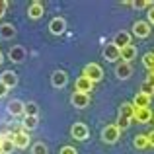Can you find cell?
Listing matches in <instances>:
<instances>
[{
	"label": "cell",
	"instance_id": "obj_1",
	"mask_svg": "<svg viewBox=\"0 0 154 154\" xmlns=\"http://www.w3.org/2000/svg\"><path fill=\"white\" fill-rule=\"evenodd\" d=\"M84 76H86V78H90L94 84L100 82V80H102V76H103L102 66H100V64H96V63L86 64V68H84Z\"/></svg>",
	"mask_w": 154,
	"mask_h": 154
},
{
	"label": "cell",
	"instance_id": "obj_2",
	"mask_svg": "<svg viewBox=\"0 0 154 154\" xmlns=\"http://www.w3.org/2000/svg\"><path fill=\"white\" fill-rule=\"evenodd\" d=\"M119 133H121V129L117 127V125H107V127L102 131V139H103V143H107V144H113V143H117V139H119Z\"/></svg>",
	"mask_w": 154,
	"mask_h": 154
},
{
	"label": "cell",
	"instance_id": "obj_3",
	"mask_svg": "<svg viewBox=\"0 0 154 154\" xmlns=\"http://www.w3.org/2000/svg\"><path fill=\"white\" fill-rule=\"evenodd\" d=\"M70 133H72V139H76V140H86L88 135H90V131H88V127L84 123H74Z\"/></svg>",
	"mask_w": 154,
	"mask_h": 154
},
{
	"label": "cell",
	"instance_id": "obj_4",
	"mask_svg": "<svg viewBox=\"0 0 154 154\" xmlns=\"http://www.w3.org/2000/svg\"><path fill=\"white\" fill-rule=\"evenodd\" d=\"M12 140H14V146H16V148H26L27 144H29V137H27V133L22 131V129L14 131V137H12Z\"/></svg>",
	"mask_w": 154,
	"mask_h": 154
},
{
	"label": "cell",
	"instance_id": "obj_5",
	"mask_svg": "<svg viewBox=\"0 0 154 154\" xmlns=\"http://www.w3.org/2000/svg\"><path fill=\"white\" fill-rule=\"evenodd\" d=\"M70 102H72L74 107L84 109V107H88V103H90V96H88V94H82V92H74V94H72V98H70Z\"/></svg>",
	"mask_w": 154,
	"mask_h": 154
},
{
	"label": "cell",
	"instance_id": "obj_6",
	"mask_svg": "<svg viewBox=\"0 0 154 154\" xmlns=\"http://www.w3.org/2000/svg\"><path fill=\"white\" fill-rule=\"evenodd\" d=\"M92 90H94V82H92L90 78H86L84 74L76 80V92H82V94H88V96H90Z\"/></svg>",
	"mask_w": 154,
	"mask_h": 154
},
{
	"label": "cell",
	"instance_id": "obj_7",
	"mask_svg": "<svg viewBox=\"0 0 154 154\" xmlns=\"http://www.w3.org/2000/svg\"><path fill=\"white\" fill-rule=\"evenodd\" d=\"M133 33L137 35V37L144 39L150 35V23L148 22H135V26H133Z\"/></svg>",
	"mask_w": 154,
	"mask_h": 154
},
{
	"label": "cell",
	"instance_id": "obj_8",
	"mask_svg": "<svg viewBox=\"0 0 154 154\" xmlns=\"http://www.w3.org/2000/svg\"><path fill=\"white\" fill-rule=\"evenodd\" d=\"M103 59H105V60H119V59H121V49H119L117 45H113V43L105 45V49H103Z\"/></svg>",
	"mask_w": 154,
	"mask_h": 154
},
{
	"label": "cell",
	"instance_id": "obj_9",
	"mask_svg": "<svg viewBox=\"0 0 154 154\" xmlns=\"http://www.w3.org/2000/svg\"><path fill=\"white\" fill-rule=\"evenodd\" d=\"M51 82H53V86H55V88H64V86H66V82H68L66 72H64V70H55V72H53V76H51Z\"/></svg>",
	"mask_w": 154,
	"mask_h": 154
},
{
	"label": "cell",
	"instance_id": "obj_10",
	"mask_svg": "<svg viewBox=\"0 0 154 154\" xmlns=\"http://www.w3.org/2000/svg\"><path fill=\"white\" fill-rule=\"evenodd\" d=\"M49 29L53 35H60L64 33V29H66V22H64L63 18H53L51 23H49Z\"/></svg>",
	"mask_w": 154,
	"mask_h": 154
},
{
	"label": "cell",
	"instance_id": "obj_11",
	"mask_svg": "<svg viewBox=\"0 0 154 154\" xmlns=\"http://www.w3.org/2000/svg\"><path fill=\"white\" fill-rule=\"evenodd\" d=\"M0 82H2L4 86H8V88H14L16 84H18V74L12 72V70H4L2 76H0Z\"/></svg>",
	"mask_w": 154,
	"mask_h": 154
},
{
	"label": "cell",
	"instance_id": "obj_12",
	"mask_svg": "<svg viewBox=\"0 0 154 154\" xmlns=\"http://www.w3.org/2000/svg\"><path fill=\"white\" fill-rule=\"evenodd\" d=\"M8 111L14 117H18V115H22V113H26V103L20 102V100H12V102L8 103Z\"/></svg>",
	"mask_w": 154,
	"mask_h": 154
},
{
	"label": "cell",
	"instance_id": "obj_13",
	"mask_svg": "<svg viewBox=\"0 0 154 154\" xmlns=\"http://www.w3.org/2000/svg\"><path fill=\"white\" fill-rule=\"evenodd\" d=\"M113 45H117L119 49H123V47L131 45V35H129L127 31H119V33L113 37Z\"/></svg>",
	"mask_w": 154,
	"mask_h": 154
},
{
	"label": "cell",
	"instance_id": "obj_14",
	"mask_svg": "<svg viewBox=\"0 0 154 154\" xmlns=\"http://www.w3.org/2000/svg\"><path fill=\"white\" fill-rule=\"evenodd\" d=\"M133 59H137V47L135 45H127L121 49V60L123 63H131Z\"/></svg>",
	"mask_w": 154,
	"mask_h": 154
},
{
	"label": "cell",
	"instance_id": "obj_15",
	"mask_svg": "<svg viewBox=\"0 0 154 154\" xmlns=\"http://www.w3.org/2000/svg\"><path fill=\"white\" fill-rule=\"evenodd\" d=\"M115 74L119 76L121 80L129 78V76L133 74V68H131V63H121V64H117V68H115Z\"/></svg>",
	"mask_w": 154,
	"mask_h": 154
},
{
	"label": "cell",
	"instance_id": "obj_16",
	"mask_svg": "<svg viewBox=\"0 0 154 154\" xmlns=\"http://www.w3.org/2000/svg\"><path fill=\"white\" fill-rule=\"evenodd\" d=\"M133 105H135L137 109L148 107V105H150V96H146V94H143V92H139V94L135 96V100H133Z\"/></svg>",
	"mask_w": 154,
	"mask_h": 154
},
{
	"label": "cell",
	"instance_id": "obj_17",
	"mask_svg": "<svg viewBox=\"0 0 154 154\" xmlns=\"http://www.w3.org/2000/svg\"><path fill=\"white\" fill-rule=\"evenodd\" d=\"M135 119H137V123H148V121L152 119V111H150V107L137 109V113H135Z\"/></svg>",
	"mask_w": 154,
	"mask_h": 154
},
{
	"label": "cell",
	"instance_id": "obj_18",
	"mask_svg": "<svg viewBox=\"0 0 154 154\" xmlns=\"http://www.w3.org/2000/svg\"><path fill=\"white\" fill-rule=\"evenodd\" d=\"M43 12H45L43 4H41V2H33V4L29 6V10H27V14H29L31 20H39V18L43 16Z\"/></svg>",
	"mask_w": 154,
	"mask_h": 154
},
{
	"label": "cell",
	"instance_id": "obj_19",
	"mask_svg": "<svg viewBox=\"0 0 154 154\" xmlns=\"http://www.w3.org/2000/svg\"><path fill=\"white\" fill-rule=\"evenodd\" d=\"M135 113H137V107L133 103H123L121 105V109H119V115L121 117H127V119H135Z\"/></svg>",
	"mask_w": 154,
	"mask_h": 154
},
{
	"label": "cell",
	"instance_id": "obj_20",
	"mask_svg": "<svg viewBox=\"0 0 154 154\" xmlns=\"http://www.w3.org/2000/svg\"><path fill=\"white\" fill-rule=\"evenodd\" d=\"M10 59L14 60V63H22V60H26V51H23V47L16 45L10 49Z\"/></svg>",
	"mask_w": 154,
	"mask_h": 154
},
{
	"label": "cell",
	"instance_id": "obj_21",
	"mask_svg": "<svg viewBox=\"0 0 154 154\" xmlns=\"http://www.w3.org/2000/svg\"><path fill=\"white\" fill-rule=\"evenodd\" d=\"M0 35H2L4 39H12L16 35L14 26H12V23H2V26H0Z\"/></svg>",
	"mask_w": 154,
	"mask_h": 154
},
{
	"label": "cell",
	"instance_id": "obj_22",
	"mask_svg": "<svg viewBox=\"0 0 154 154\" xmlns=\"http://www.w3.org/2000/svg\"><path fill=\"white\" fill-rule=\"evenodd\" d=\"M37 117H33V115H26L23 117V123H22V127L23 129H27V131H33V129H37Z\"/></svg>",
	"mask_w": 154,
	"mask_h": 154
},
{
	"label": "cell",
	"instance_id": "obj_23",
	"mask_svg": "<svg viewBox=\"0 0 154 154\" xmlns=\"http://www.w3.org/2000/svg\"><path fill=\"white\" fill-rule=\"evenodd\" d=\"M14 148H16V146H14V140H12V137H6V139H4V143H2L0 152H2V154H10Z\"/></svg>",
	"mask_w": 154,
	"mask_h": 154
},
{
	"label": "cell",
	"instance_id": "obj_24",
	"mask_svg": "<svg viewBox=\"0 0 154 154\" xmlns=\"http://www.w3.org/2000/svg\"><path fill=\"white\" fill-rule=\"evenodd\" d=\"M143 64L148 68V70H154V53H146V55L143 57Z\"/></svg>",
	"mask_w": 154,
	"mask_h": 154
},
{
	"label": "cell",
	"instance_id": "obj_25",
	"mask_svg": "<svg viewBox=\"0 0 154 154\" xmlns=\"http://www.w3.org/2000/svg\"><path fill=\"white\" fill-rule=\"evenodd\" d=\"M135 146L137 148H146L148 146V137L146 135H137L135 137Z\"/></svg>",
	"mask_w": 154,
	"mask_h": 154
},
{
	"label": "cell",
	"instance_id": "obj_26",
	"mask_svg": "<svg viewBox=\"0 0 154 154\" xmlns=\"http://www.w3.org/2000/svg\"><path fill=\"white\" fill-rule=\"evenodd\" d=\"M23 115H33V117H37V103L35 102H27L26 103V113Z\"/></svg>",
	"mask_w": 154,
	"mask_h": 154
},
{
	"label": "cell",
	"instance_id": "obj_27",
	"mask_svg": "<svg viewBox=\"0 0 154 154\" xmlns=\"http://www.w3.org/2000/svg\"><path fill=\"white\" fill-rule=\"evenodd\" d=\"M31 154H47V146L43 143H35L31 148Z\"/></svg>",
	"mask_w": 154,
	"mask_h": 154
},
{
	"label": "cell",
	"instance_id": "obj_28",
	"mask_svg": "<svg viewBox=\"0 0 154 154\" xmlns=\"http://www.w3.org/2000/svg\"><path fill=\"white\" fill-rule=\"evenodd\" d=\"M140 92H143V94H146V96H150V98H152V94H154V86H150V84H148L146 80H144V82H143V86H140Z\"/></svg>",
	"mask_w": 154,
	"mask_h": 154
},
{
	"label": "cell",
	"instance_id": "obj_29",
	"mask_svg": "<svg viewBox=\"0 0 154 154\" xmlns=\"http://www.w3.org/2000/svg\"><path fill=\"white\" fill-rule=\"evenodd\" d=\"M115 125H117L119 129H127L129 125H131V119H127V117H121V115H119V119H117Z\"/></svg>",
	"mask_w": 154,
	"mask_h": 154
},
{
	"label": "cell",
	"instance_id": "obj_30",
	"mask_svg": "<svg viewBox=\"0 0 154 154\" xmlns=\"http://www.w3.org/2000/svg\"><path fill=\"white\" fill-rule=\"evenodd\" d=\"M133 6L139 8V10H143V8H152L154 2H133Z\"/></svg>",
	"mask_w": 154,
	"mask_h": 154
},
{
	"label": "cell",
	"instance_id": "obj_31",
	"mask_svg": "<svg viewBox=\"0 0 154 154\" xmlns=\"http://www.w3.org/2000/svg\"><path fill=\"white\" fill-rule=\"evenodd\" d=\"M59 154H78V152L74 150V146H63Z\"/></svg>",
	"mask_w": 154,
	"mask_h": 154
},
{
	"label": "cell",
	"instance_id": "obj_32",
	"mask_svg": "<svg viewBox=\"0 0 154 154\" xmlns=\"http://www.w3.org/2000/svg\"><path fill=\"white\" fill-rule=\"evenodd\" d=\"M6 8H8V2L6 0H0V18L6 14Z\"/></svg>",
	"mask_w": 154,
	"mask_h": 154
},
{
	"label": "cell",
	"instance_id": "obj_33",
	"mask_svg": "<svg viewBox=\"0 0 154 154\" xmlns=\"http://www.w3.org/2000/svg\"><path fill=\"white\" fill-rule=\"evenodd\" d=\"M8 90H10V88H8V86H4V84L0 82V98H4V96L8 94Z\"/></svg>",
	"mask_w": 154,
	"mask_h": 154
},
{
	"label": "cell",
	"instance_id": "obj_34",
	"mask_svg": "<svg viewBox=\"0 0 154 154\" xmlns=\"http://www.w3.org/2000/svg\"><path fill=\"white\" fill-rule=\"evenodd\" d=\"M148 23H152V26H154V6L148 10Z\"/></svg>",
	"mask_w": 154,
	"mask_h": 154
},
{
	"label": "cell",
	"instance_id": "obj_35",
	"mask_svg": "<svg viewBox=\"0 0 154 154\" xmlns=\"http://www.w3.org/2000/svg\"><path fill=\"white\" fill-rule=\"evenodd\" d=\"M146 137H148V146H154V131H150Z\"/></svg>",
	"mask_w": 154,
	"mask_h": 154
},
{
	"label": "cell",
	"instance_id": "obj_36",
	"mask_svg": "<svg viewBox=\"0 0 154 154\" xmlns=\"http://www.w3.org/2000/svg\"><path fill=\"white\" fill-rule=\"evenodd\" d=\"M146 82L150 84V86H154V70L150 72V74H148V78H146Z\"/></svg>",
	"mask_w": 154,
	"mask_h": 154
},
{
	"label": "cell",
	"instance_id": "obj_37",
	"mask_svg": "<svg viewBox=\"0 0 154 154\" xmlns=\"http://www.w3.org/2000/svg\"><path fill=\"white\" fill-rule=\"evenodd\" d=\"M2 143H4V137H0V148H2Z\"/></svg>",
	"mask_w": 154,
	"mask_h": 154
},
{
	"label": "cell",
	"instance_id": "obj_38",
	"mask_svg": "<svg viewBox=\"0 0 154 154\" xmlns=\"http://www.w3.org/2000/svg\"><path fill=\"white\" fill-rule=\"evenodd\" d=\"M0 64H2V53H0Z\"/></svg>",
	"mask_w": 154,
	"mask_h": 154
},
{
	"label": "cell",
	"instance_id": "obj_39",
	"mask_svg": "<svg viewBox=\"0 0 154 154\" xmlns=\"http://www.w3.org/2000/svg\"><path fill=\"white\" fill-rule=\"evenodd\" d=\"M0 154H2V152H0Z\"/></svg>",
	"mask_w": 154,
	"mask_h": 154
}]
</instances>
